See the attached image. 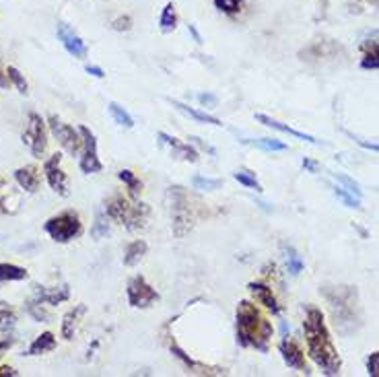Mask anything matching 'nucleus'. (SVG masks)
Returning <instances> with one entry per match:
<instances>
[{
    "label": "nucleus",
    "mask_w": 379,
    "mask_h": 377,
    "mask_svg": "<svg viewBox=\"0 0 379 377\" xmlns=\"http://www.w3.org/2000/svg\"><path fill=\"white\" fill-rule=\"evenodd\" d=\"M237 342L245 349H256L260 353H268L274 328L268 318L262 313L252 301L243 299L235 309Z\"/></svg>",
    "instance_id": "7ed1b4c3"
},
{
    "label": "nucleus",
    "mask_w": 379,
    "mask_h": 377,
    "mask_svg": "<svg viewBox=\"0 0 379 377\" xmlns=\"http://www.w3.org/2000/svg\"><path fill=\"white\" fill-rule=\"evenodd\" d=\"M256 120H258L260 124H264V126L272 128V130H279V132H284V134H291V137H295V139H299V141L311 142V144H322V141H317L315 137L305 134V132H299V130H295V128L286 126V124L279 122V120L270 118V116H266V114H256Z\"/></svg>",
    "instance_id": "a211bd4d"
},
{
    "label": "nucleus",
    "mask_w": 379,
    "mask_h": 377,
    "mask_svg": "<svg viewBox=\"0 0 379 377\" xmlns=\"http://www.w3.org/2000/svg\"><path fill=\"white\" fill-rule=\"evenodd\" d=\"M303 332H305V344H308V354L311 361L322 369V373L328 377L340 376L342 361L332 342L330 330L326 326L324 313L317 307H308L305 311V322H303Z\"/></svg>",
    "instance_id": "f257e3e1"
},
{
    "label": "nucleus",
    "mask_w": 379,
    "mask_h": 377,
    "mask_svg": "<svg viewBox=\"0 0 379 377\" xmlns=\"http://www.w3.org/2000/svg\"><path fill=\"white\" fill-rule=\"evenodd\" d=\"M214 8L221 11L223 15H229V17H235L239 13H243V6H245V0H213Z\"/></svg>",
    "instance_id": "cd10ccee"
},
{
    "label": "nucleus",
    "mask_w": 379,
    "mask_h": 377,
    "mask_svg": "<svg viewBox=\"0 0 379 377\" xmlns=\"http://www.w3.org/2000/svg\"><path fill=\"white\" fill-rule=\"evenodd\" d=\"M15 182H17V184H19L25 192L35 194V192L40 190V182H42V178H40L37 167L25 166V167H19V169L15 171Z\"/></svg>",
    "instance_id": "6ab92c4d"
},
{
    "label": "nucleus",
    "mask_w": 379,
    "mask_h": 377,
    "mask_svg": "<svg viewBox=\"0 0 379 377\" xmlns=\"http://www.w3.org/2000/svg\"><path fill=\"white\" fill-rule=\"evenodd\" d=\"M29 277V272L23 266L17 264H0V283H17V281H25Z\"/></svg>",
    "instance_id": "393cba45"
},
{
    "label": "nucleus",
    "mask_w": 379,
    "mask_h": 377,
    "mask_svg": "<svg viewBox=\"0 0 379 377\" xmlns=\"http://www.w3.org/2000/svg\"><path fill=\"white\" fill-rule=\"evenodd\" d=\"M47 128L49 132L54 134V139L60 142V146L71 153V155H76L83 151V137L78 132V128H74L71 124H64L58 116H49L47 118Z\"/></svg>",
    "instance_id": "6e6552de"
},
{
    "label": "nucleus",
    "mask_w": 379,
    "mask_h": 377,
    "mask_svg": "<svg viewBox=\"0 0 379 377\" xmlns=\"http://www.w3.org/2000/svg\"><path fill=\"white\" fill-rule=\"evenodd\" d=\"M332 190H334V196L344 202V207H349V209H361V198L355 196L351 190H344L340 188V186H334Z\"/></svg>",
    "instance_id": "2f4dec72"
},
{
    "label": "nucleus",
    "mask_w": 379,
    "mask_h": 377,
    "mask_svg": "<svg viewBox=\"0 0 379 377\" xmlns=\"http://www.w3.org/2000/svg\"><path fill=\"white\" fill-rule=\"evenodd\" d=\"M56 33H58L60 44L64 46V50L71 54L72 58H78V60H85V58H87L89 47H87V44L83 42V37H81L72 27H69L66 23H58Z\"/></svg>",
    "instance_id": "f8f14e48"
},
{
    "label": "nucleus",
    "mask_w": 379,
    "mask_h": 377,
    "mask_svg": "<svg viewBox=\"0 0 379 377\" xmlns=\"http://www.w3.org/2000/svg\"><path fill=\"white\" fill-rule=\"evenodd\" d=\"M107 112H110V116L114 118L116 124H119L122 128H134V120L132 116L119 105L116 101H110V105H107Z\"/></svg>",
    "instance_id": "a878e982"
},
{
    "label": "nucleus",
    "mask_w": 379,
    "mask_h": 377,
    "mask_svg": "<svg viewBox=\"0 0 379 377\" xmlns=\"http://www.w3.org/2000/svg\"><path fill=\"white\" fill-rule=\"evenodd\" d=\"M148 252V245L146 241L142 239H134L126 245V252H124V266H136Z\"/></svg>",
    "instance_id": "4be33fe9"
},
{
    "label": "nucleus",
    "mask_w": 379,
    "mask_h": 377,
    "mask_svg": "<svg viewBox=\"0 0 379 377\" xmlns=\"http://www.w3.org/2000/svg\"><path fill=\"white\" fill-rule=\"evenodd\" d=\"M148 212L151 209L142 202L132 204L130 198H124L122 194L112 196L107 202H105V214L116 221L119 225H124L128 231H139L146 225V219H148Z\"/></svg>",
    "instance_id": "20e7f679"
},
{
    "label": "nucleus",
    "mask_w": 379,
    "mask_h": 377,
    "mask_svg": "<svg viewBox=\"0 0 379 377\" xmlns=\"http://www.w3.org/2000/svg\"><path fill=\"white\" fill-rule=\"evenodd\" d=\"M56 336H54V332H44V334H40L33 342H31V347L27 349V354L29 356H37V354H44V353H52L54 349H56Z\"/></svg>",
    "instance_id": "412c9836"
},
{
    "label": "nucleus",
    "mask_w": 379,
    "mask_h": 377,
    "mask_svg": "<svg viewBox=\"0 0 379 377\" xmlns=\"http://www.w3.org/2000/svg\"><path fill=\"white\" fill-rule=\"evenodd\" d=\"M190 141L194 142V144H198V146H200V149H202V151H209V153H211V155H214V153H216V151H214L213 146H209V144H206V142H202V139H198V137H192V139H190Z\"/></svg>",
    "instance_id": "c03bdc74"
},
{
    "label": "nucleus",
    "mask_w": 379,
    "mask_h": 377,
    "mask_svg": "<svg viewBox=\"0 0 379 377\" xmlns=\"http://www.w3.org/2000/svg\"><path fill=\"white\" fill-rule=\"evenodd\" d=\"M44 231L56 243H69L83 233V223L74 211H64L60 214L49 216L44 223Z\"/></svg>",
    "instance_id": "39448f33"
},
{
    "label": "nucleus",
    "mask_w": 379,
    "mask_h": 377,
    "mask_svg": "<svg viewBox=\"0 0 379 377\" xmlns=\"http://www.w3.org/2000/svg\"><path fill=\"white\" fill-rule=\"evenodd\" d=\"M279 353L283 354V361L286 367L291 369H297V371H303V373H309L308 363H305V353L301 351V347L288 338L286 334L283 336V340L279 342Z\"/></svg>",
    "instance_id": "4468645a"
},
{
    "label": "nucleus",
    "mask_w": 379,
    "mask_h": 377,
    "mask_svg": "<svg viewBox=\"0 0 379 377\" xmlns=\"http://www.w3.org/2000/svg\"><path fill=\"white\" fill-rule=\"evenodd\" d=\"M245 144H252V146H258L262 151H268V153H274V151H286L288 144L283 141H276V139H258V141H241Z\"/></svg>",
    "instance_id": "c756f323"
},
{
    "label": "nucleus",
    "mask_w": 379,
    "mask_h": 377,
    "mask_svg": "<svg viewBox=\"0 0 379 377\" xmlns=\"http://www.w3.org/2000/svg\"><path fill=\"white\" fill-rule=\"evenodd\" d=\"M247 289H250V293L254 295V299L264 306L272 315H281V311H283V307L279 306V301H276V297H274V293H272V289L268 286L266 283H250L247 284Z\"/></svg>",
    "instance_id": "f3484780"
},
{
    "label": "nucleus",
    "mask_w": 379,
    "mask_h": 377,
    "mask_svg": "<svg viewBox=\"0 0 379 377\" xmlns=\"http://www.w3.org/2000/svg\"><path fill=\"white\" fill-rule=\"evenodd\" d=\"M60 161H62V155L60 153H54L46 163H44V175H46L49 188L54 190L56 194L60 196H69V178L66 173L60 169Z\"/></svg>",
    "instance_id": "9b49d317"
},
{
    "label": "nucleus",
    "mask_w": 379,
    "mask_h": 377,
    "mask_svg": "<svg viewBox=\"0 0 379 377\" xmlns=\"http://www.w3.org/2000/svg\"><path fill=\"white\" fill-rule=\"evenodd\" d=\"M107 214L105 212H97V216H95V223L93 227H91V237L95 239H101V237H107L110 236V223H107Z\"/></svg>",
    "instance_id": "7c9ffc66"
},
{
    "label": "nucleus",
    "mask_w": 379,
    "mask_h": 377,
    "mask_svg": "<svg viewBox=\"0 0 379 377\" xmlns=\"http://www.w3.org/2000/svg\"><path fill=\"white\" fill-rule=\"evenodd\" d=\"M367 373L371 377H379V351L367 356Z\"/></svg>",
    "instance_id": "58836bf2"
},
{
    "label": "nucleus",
    "mask_w": 379,
    "mask_h": 377,
    "mask_svg": "<svg viewBox=\"0 0 379 377\" xmlns=\"http://www.w3.org/2000/svg\"><path fill=\"white\" fill-rule=\"evenodd\" d=\"M85 313H87V306H76L62 318V338L64 340H72L74 338V332L78 328V324H81V320H83Z\"/></svg>",
    "instance_id": "aec40b11"
},
{
    "label": "nucleus",
    "mask_w": 379,
    "mask_h": 377,
    "mask_svg": "<svg viewBox=\"0 0 379 377\" xmlns=\"http://www.w3.org/2000/svg\"><path fill=\"white\" fill-rule=\"evenodd\" d=\"M157 137H159L161 144H167V146L171 149L173 157L184 159V161H188V163H196V161H198V151H196L192 144H188V142H182L180 139H175V137H169V134H165V132H159Z\"/></svg>",
    "instance_id": "dca6fc26"
},
{
    "label": "nucleus",
    "mask_w": 379,
    "mask_h": 377,
    "mask_svg": "<svg viewBox=\"0 0 379 377\" xmlns=\"http://www.w3.org/2000/svg\"><path fill=\"white\" fill-rule=\"evenodd\" d=\"M11 328H13V326H8V324H0V338H8Z\"/></svg>",
    "instance_id": "de8ad7c7"
},
{
    "label": "nucleus",
    "mask_w": 379,
    "mask_h": 377,
    "mask_svg": "<svg viewBox=\"0 0 379 377\" xmlns=\"http://www.w3.org/2000/svg\"><path fill=\"white\" fill-rule=\"evenodd\" d=\"M11 344H13V340H8V338H2V340H0V353H2L4 349H8Z\"/></svg>",
    "instance_id": "8fccbe9b"
},
{
    "label": "nucleus",
    "mask_w": 379,
    "mask_h": 377,
    "mask_svg": "<svg viewBox=\"0 0 379 377\" xmlns=\"http://www.w3.org/2000/svg\"><path fill=\"white\" fill-rule=\"evenodd\" d=\"M47 124L44 118L35 112H31L27 116V124H25L23 134H21V141L23 144L31 151L33 157H44L47 149Z\"/></svg>",
    "instance_id": "0eeeda50"
},
{
    "label": "nucleus",
    "mask_w": 379,
    "mask_h": 377,
    "mask_svg": "<svg viewBox=\"0 0 379 377\" xmlns=\"http://www.w3.org/2000/svg\"><path fill=\"white\" fill-rule=\"evenodd\" d=\"M233 180H237L241 186L256 190V192H262V190H264L260 184H258V180H256V173L245 171V169H239V171H235V173H233Z\"/></svg>",
    "instance_id": "473e14b6"
},
{
    "label": "nucleus",
    "mask_w": 379,
    "mask_h": 377,
    "mask_svg": "<svg viewBox=\"0 0 379 377\" xmlns=\"http://www.w3.org/2000/svg\"><path fill=\"white\" fill-rule=\"evenodd\" d=\"M8 87H11V79H8V74L0 64V89H8Z\"/></svg>",
    "instance_id": "37998d69"
},
{
    "label": "nucleus",
    "mask_w": 379,
    "mask_h": 377,
    "mask_svg": "<svg viewBox=\"0 0 379 377\" xmlns=\"http://www.w3.org/2000/svg\"><path fill=\"white\" fill-rule=\"evenodd\" d=\"M17 322V313L11 303L6 301H0V324H8V326H15Z\"/></svg>",
    "instance_id": "e433bc0d"
},
{
    "label": "nucleus",
    "mask_w": 379,
    "mask_h": 377,
    "mask_svg": "<svg viewBox=\"0 0 379 377\" xmlns=\"http://www.w3.org/2000/svg\"><path fill=\"white\" fill-rule=\"evenodd\" d=\"M198 101L202 103V105H216V97L211 93H202L198 95Z\"/></svg>",
    "instance_id": "79ce46f5"
},
{
    "label": "nucleus",
    "mask_w": 379,
    "mask_h": 377,
    "mask_svg": "<svg viewBox=\"0 0 379 377\" xmlns=\"http://www.w3.org/2000/svg\"><path fill=\"white\" fill-rule=\"evenodd\" d=\"M78 132L83 137V157H81V171L91 175V173H99L103 169V163L99 161V153H97V137L93 134L91 128L87 126H78Z\"/></svg>",
    "instance_id": "9d476101"
},
{
    "label": "nucleus",
    "mask_w": 379,
    "mask_h": 377,
    "mask_svg": "<svg viewBox=\"0 0 379 377\" xmlns=\"http://www.w3.org/2000/svg\"><path fill=\"white\" fill-rule=\"evenodd\" d=\"M33 289H35L33 299L37 303H42V306L44 303L46 306H60V303L69 301V297H71L69 284H60V286H40V284H35Z\"/></svg>",
    "instance_id": "2eb2a0df"
},
{
    "label": "nucleus",
    "mask_w": 379,
    "mask_h": 377,
    "mask_svg": "<svg viewBox=\"0 0 379 377\" xmlns=\"http://www.w3.org/2000/svg\"><path fill=\"white\" fill-rule=\"evenodd\" d=\"M284 252H286V270H288V274L291 277H299L301 270H303V266H305L303 260H301V256L293 248H286Z\"/></svg>",
    "instance_id": "c85d7f7f"
},
{
    "label": "nucleus",
    "mask_w": 379,
    "mask_h": 377,
    "mask_svg": "<svg viewBox=\"0 0 379 377\" xmlns=\"http://www.w3.org/2000/svg\"><path fill=\"white\" fill-rule=\"evenodd\" d=\"M118 178L128 186V190H130V198H139V196H141L142 182L136 178L134 171H130V169H122L118 173Z\"/></svg>",
    "instance_id": "bb28decb"
},
{
    "label": "nucleus",
    "mask_w": 379,
    "mask_h": 377,
    "mask_svg": "<svg viewBox=\"0 0 379 377\" xmlns=\"http://www.w3.org/2000/svg\"><path fill=\"white\" fill-rule=\"evenodd\" d=\"M25 309H27V313H29L35 322H49V313H47L46 309L42 307V303H37L35 299H31V301L25 306Z\"/></svg>",
    "instance_id": "f704fd0d"
},
{
    "label": "nucleus",
    "mask_w": 379,
    "mask_h": 377,
    "mask_svg": "<svg viewBox=\"0 0 379 377\" xmlns=\"http://www.w3.org/2000/svg\"><path fill=\"white\" fill-rule=\"evenodd\" d=\"M159 29H161L163 33H173V31L177 29V11H175V4H173V2H167L165 6L161 8Z\"/></svg>",
    "instance_id": "b1692460"
},
{
    "label": "nucleus",
    "mask_w": 379,
    "mask_h": 377,
    "mask_svg": "<svg viewBox=\"0 0 379 377\" xmlns=\"http://www.w3.org/2000/svg\"><path fill=\"white\" fill-rule=\"evenodd\" d=\"M85 72H87V74H91V76H95V79H103V76H105L103 69H99V66H91V64H87V66H85Z\"/></svg>",
    "instance_id": "a19ab883"
},
{
    "label": "nucleus",
    "mask_w": 379,
    "mask_h": 377,
    "mask_svg": "<svg viewBox=\"0 0 379 377\" xmlns=\"http://www.w3.org/2000/svg\"><path fill=\"white\" fill-rule=\"evenodd\" d=\"M112 29L114 31H130L132 29V17L130 15H119L118 19L112 21Z\"/></svg>",
    "instance_id": "4c0bfd02"
},
{
    "label": "nucleus",
    "mask_w": 379,
    "mask_h": 377,
    "mask_svg": "<svg viewBox=\"0 0 379 377\" xmlns=\"http://www.w3.org/2000/svg\"><path fill=\"white\" fill-rule=\"evenodd\" d=\"M361 69L363 71H379V29L369 31L361 40Z\"/></svg>",
    "instance_id": "ddd939ff"
},
{
    "label": "nucleus",
    "mask_w": 379,
    "mask_h": 377,
    "mask_svg": "<svg viewBox=\"0 0 379 377\" xmlns=\"http://www.w3.org/2000/svg\"><path fill=\"white\" fill-rule=\"evenodd\" d=\"M303 167H308L309 171H313V173L317 171V163H315V161H311V159H303Z\"/></svg>",
    "instance_id": "09e8293b"
},
{
    "label": "nucleus",
    "mask_w": 379,
    "mask_h": 377,
    "mask_svg": "<svg viewBox=\"0 0 379 377\" xmlns=\"http://www.w3.org/2000/svg\"><path fill=\"white\" fill-rule=\"evenodd\" d=\"M6 376L15 377V376H19V373H17L13 367H2V369H0V377H6Z\"/></svg>",
    "instance_id": "49530a36"
},
{
    "label": "nucleus",
    "mask_w": 379,
    "mask_h": 377,
    "mask_svg": "<svg viewBox=\"0 0 379 377\" xmlns=\"http://www.w3.org/2000/svg\"><path fill=\"white\" fill-rule=\"evenodd\" d=\"M0 184H2V180H0Z\"/></svg>",
    "instance_id": "3c124183"
},
{
    "label": "nucleus",
    "mask_w": 379,
    "mask_h": 377,
    "mask_svg": "<svg viewBox=\"0 0 379 377\" xmlns=\"http://www.w3.org/2000/svg\"><path fill=\"white\" fill-rule=\"evenodd\" d=\"M320 293L328 301L332 311V320L336 330L342 336L355 334L363 324V309L358 303V291L349 284H336V286H322Z\"/></svg>",
    "instance_id": "f03ea898"
},
{
    "label": "nucleus",
    "mask_w": 379,
    "mask_h": 377,
    "mask_svg": "<svg viewBox=\"0 0 379 377\" xmlns=\"http://www.w3.org/2000/svg\"><path fill=\"white\" fill-rule=\"evenodd\" d=\"M175 110H180L182 114H186L188 118L196 120V122H202V124H211V126H223V122L218 118H214L211 114H204V112H198L194 108H190L186 103H180V101H171Z\"/></svg>",
    "instance_id": "5701e85b"
},
{
    "label": "nucleus",
    "mask_w": 379,
    "mask_h": 377,
    "mask_svg": "<svg viewBox=\"0 0 379 377\" xmlns=\"http://www.w3.org/2000/svg\"><path fill=\"white\" fill-rule=\"evenodd\" d=\"M126 297H128V306L136 307V309H148L153 303L159 301L157 289H153L141 274L130 279L128 289H126Z\"/></svg>",
    "instance_id": "1a4fd4ad"
},
{
    "label": "nucleus",
    "mask_w": 379,
    "mask_h": 377,
    "mask_svg": "<svg viewBox=\"0 0 379 377\" xmlns=\"http://www.w3.org/2000/svg\"><path fill=\"white\" fill-rule=\"evenodd\" d=\"M6 74H8V79H11V83L17 87V91L21 95L29 93V85H27V81H25V76L21 74L19 69H15V66H8L6 69Z\"/></svg>",
    "instance_id": "72a5a7b5"
},
{
    "label": "nucleus",
    "mask_w": 379,
    "mask_h": 377,
    "mask_svg": "<svg viewBox=\"0 0 379 377\" xmlns=\"http://www.w3.org/2000/svg\"><path fill=\"white\" fill-rule=\"evenodd\" d=\"M192 184H194V188L196 190H206V192H213V190L221 188V180H211V178H202V175H196L194 180H192Z\"/></svg>",
    "instance_id": "c9c22d12"
},
{
    "label": "nucleus",
    "mask_w": 379,
    "mask_h": 377,
    "mask_svg": "<svg viewBox=\"0 0 379 377\" xmlns=\"http://www.w3.org/2000/svg\"><path fill=\"white\" fill-rule=\"evenodd\" d=\"M171 196V219H173V236L175 237H186L194 227V209L190 204L188 194L184 192V188L175 186L169 190Z\"/></svg>",
    "instance_id": "423d86ee"
},
{
    "label": "nucleus",
    "mask_w": 379,
    "mask_h": 377,
    "mask_svg": "<svg viewBox=\"0 0 379 377\" xmlns=\"http://www.w3.org/2000/svg\"><path fill=\"white\" fill-rule=\"evenodd\" d=\"M188 31L192 33V37H194V42H198V44H202V37H200V33H198V29H196V25H188Z\"/></svg>",
    "instance_id": "a18cd8bd"
},
{
    "label": "nucleus",
    "mask_w": 379,
    "mask_h": 377,
    "mask_svg": "<svg viewBox=\"0 0 379 377\" xmlns=\"http://www.w3.org/2000/svg\"><path fill=\"white\" fill-rule=\"evenodd\" d=\"M353 141L358 144V146H363V149H367V151H375V153H379V144H375V142H367V141H363V139H356V137H353V134H349Z\"/></svg>",
    "instance_id": "ea45409f"
}]
</instances>
